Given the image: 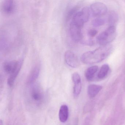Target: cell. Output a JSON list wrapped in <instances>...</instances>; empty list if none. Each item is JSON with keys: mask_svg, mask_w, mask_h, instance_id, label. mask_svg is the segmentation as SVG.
<instances>
[{"mask_svg": "<svg viewBox=\"0 0 125 125\" xmlns=\"http://www.w3.org/2000/svg\"><path fill=\"white\" fill-rule=\"evenodd\" d=\"M91 10L93 16H101L106 13L107 8L104 3L99 2L93 3L91 6Z\"/></svg>", "mask_w": 125, "mask_h": 125, "instance_id": "cell-5", "label": "cell"}, {"mask_svg": "<svg viewBox=\"0 0 125 125\" xmlns=\"http://www.w3.org/2000/svg\"><path fill=\"white\" fill-rule=\"evenodd\" d=\"M97 33V31L94 29L90 30L88 32V35L90 36L94 37L95 36Z\"/></svg>", "mask_w": 125, "mask_h": 125, "instance_id": "cell-19", "label": "cell"}, {"mask_svg": "<svg viewBox=\"0 0 125 125\" xmlns=\"http://www.w3.org/2000/svg\"><path fill=\"white\" fill-rule=\"evenodd\" d=\"M69 109L68 106L63 104L61 106L59 112V119L62 123H65L67 121L69 117Z\"/></svg>", "mask_w": 125, "mask_h": 125, "instance_id": "cell-12", "label": "cell"}, {"mask_svg": "<svg viewBox=\"0 0 125 125\" xmlns=\"http://www.w3.org/2000/svg\"><path fill=\"white\" fill-rule=\"evenodd\" d=\"M90 16V9L88 7H85L73 15L71 22L83 27L84 24L88 21Z\"/></svg>", "mask_w": 125, "mask_h": 125, "instance_id": "cell-3", "label": "cell"}, {"mask_svg": "<svg viewBox=\"0 0 125 125\" xmlns=\"http://www.w3.org/2000/svg\"><path fill=\"white\" fill-rule=\"evenodd\" d=\"M116 36V30L114 26H110L100 33L96 39L97 43L102 46H106L112 42Z\"/></svg>", "mask_w": 125, "mask_h": 125, "instance_id": "cell-2", "label": "cell"}, {"mask_svg": "<svg viewBox=\"0 0 125 125\" xmlns=\"http://www.w3.org/2000/svg\"><path fill=\"white\" fill-rule=\"evenodd\" d=\"M23 60H19V63L16 69L11 74H10V76L9 77L8 80V84L9 86L12 87L14 84V82L16 79L20 72L21 68L23 64Z\"/></svg>", "mask_w": 125, "mask_h": 125, "instance_id": "cell-10", "label": "cell"}, {"mask_svg": "<svg viewBox=\"0 0 125 125\" xmlns=\"http://www.w3.org/2000/svg\"><path fill=\"white\" fill-rule=\"evenodd\" d=\"M98 68L97 66H93L88 68L85 73V76L86 79L88 81L92 80L98 71Z\"/></svg>", "mask_w": 125, "mask_h": 125, "instance_id": "cell-15", "label": "cell"}, {"mask_svg": "<svg viewBox=\"0 0 125 125\" xmlns=\"http://www.w3.org/2000/svg\"><path fill=\"white\" fill-rule=\"evenodd\" d=\"M40 71L39 65L35 66L32 69L27 79V83L28 84H32L37 79L39 75Z\"/></svg>", "mask_w": 125, "mask_h": 125, "instance_id": "cell-9", "label": "cell"}, {"mask_svg": "<svg viewBox=\"0 0 125 125\" xmlns=\"http://www.w3.org/2000/svg\"><path fill=\"white\" fill-rule=\"evenodd\" d=\"M109 66L107 64H104L102 66L98 74V77L99 79L104 78L107 75L109 70Z\"/></svg>", "mask_w": 125, "mask_h": 125, "instance_id": "cell-16", "label": "cell"}, {"mask_svg": "<svg viewBox=\"0 0 125 125\" xmlns=\"http://www.w3.org/2000/svg\"><path fill=\"white\" fill-rule=\"evenodd\" d=\"M82 28L79 26L71 22L69 26V33L72 39L75 42L79 41L82 38Z\"/></svg>", "mask_w": 125, "mask_h": 125, "instance_id": "cell-4", "label": "cell"}, {"mask_svg": "<svg viewBox=\"0 0 125 125\" xmlns=\"http://www.w3.org/2000/svg\"><path fill=\"white\" fill-rule=\"evenodd\" d=\"M65 60L66 64L72 68H77L79 65V61L78 58L71 51L69 50L66 52Z\"/></svg>", "mask_w": 125, "mask_h": 125, "instance_id": "cell-6", "label": "cell"}, {"mask_svg": "<svg viewBox=\"0 0 125 125\" xmlns=\"http://www.w3.org/2000/svg\"><path fill=\"white\" fill-rule=\"evenodd\" d=\"M105 23V21L104 19L97 18L93 20L92 24L94 27H97L103 25Z\"/></svg>", "mask_w": 125, "mask_h": 125, "instance_id": "cell-17", "label": "cell"}, {"mask_svg": "<svg viewBox=\"0 0 125 125\" xmlns=\"http://www.w3.org/2000/svg\"><path fill=\"white\" fill-rule=\"evenodd\" d=\"M112 50V46H102L93 51L85 52L81 56V61L86 64L100 62L106 59L111 54Z\"/></svg>", "mask_w": 125, "mask_h": 125, "instance_id": "cell-1", "label": "cell"}, {"mask_svg": "<svg viewBox=\"0 0 125 125\" xmlns=\"http://www.w3.org/2000/svg\"><path fill=\"white\" fill-rule=\"evenodd\" d=\"M32 98L36 102L40 101L43 98V95L39 88L37 86L33 87L31 93Z\"/></svg>", "mask_w": 125, "mask_h": 125, "instance_id": "cell-14", "label": "cell"}, {"mask_svg": "<svg viewBox=\"0 0 125 125\" xmlns=\"http://www.w3.org/2000/svg\"><path fill=\"white\" fill-rule=\"evenodd\" d=\"M16 5L14 0H5L2 3V9L3 12L5 14H11L15 10Z\"/></svg>", "mask_w": 125, "mask_h": 125, "instance_id": "cell-7", "label": "cell"}, {"mask_svg": "<svg viewBox=\"0 0 125 125\" xmlns=\"http://www.w3.org/2000/svg\"><path fill=\"white\" fill-rule=\"evenodd\" d=\"M72 79L74 84L73 87L74 95L75 96H77L79 95L82 89L81 78L79 73L75 72L73 73Z\"/></svg>", "mask_w": 125, "mask_h": 125, "instance_id": "cell-8", "label": "cell"}, {"mask_svg": "<svg viewBox=\"0 0 125 125\" xmlns=\"http://www.w3.org/2000/svg\"><path fill=\"white\" fill-rule=\"evenodd\" d=\"M19 63V61H12L6 62L3 65V69L6 73L11 74L16 69Z\"/></svg>", "mask_w": 125, "mask_h": 125, "instance_id": "cell-11", "label": "cell"}, {"mask_svg": "<svg viewBox=\"0 0 125 125\" xmlns=\"http://www.w3.org/2000/svg\"><path fill=\"white\" fill-rule=\"evenodd\" d=\"M102 87L96 84H91L88 88V93L89 96L91 98L95 97L101 90Z\"/></svg>", "mask_w": 125, "mask_h": 125, "instance_id": "cell-13", "label": "cell"}, {"mask_svg": "<svg viewBox=\"0 0 125 125\" xmlns=\"http://www.w3.org/2000/svg\"><path fill=\"white\" fill-rule=\"evenodd\" d=\"M116 19H117V16L115 15V14L112 13L110 14L109 17V21L111 24H114L116 21Z\"/></svg>", "mask_w": 125, "mask_h": 125, "instance_id": "cell-18", "label": "cell"}]
</instances>
